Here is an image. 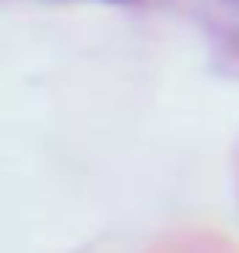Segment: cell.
Instances as JSON below:
<instances>
[{"instance_id":"obj_1","label":"cell","mask_w":239,"mask_h":253,"mask_svg":"<svg viewBox=\"0 0 239 253\" xmlns=\"http://www.w3.org/2000/svg\"><path fill=\"white\" fill-rule=\"evenodd\" d=\"M109 4H120V0H109Z\"/></svg>"}]
</instances>
